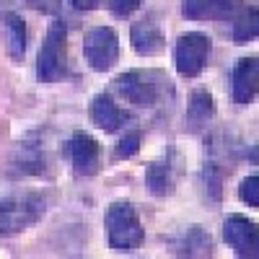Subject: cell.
<instances>
[{
    "label": "cell",
    "mask_w": 259,
    "mask_h": 259,
    "mask_svg": "<svg viewBox=\"0 0 259 259\" xmlns=\"http://www.w3.org/2000/svg\"><path fill=\"white\" fill-rule=\"evenodd\" d=\"M114 89L140 109H153V106L163 104L166 96H171V80L161 70H127L114 80Z\"/></svg>",
    "instance_id": "obj_1"
},
{
    "label": "cell",
    "mask_w": 259,
    "mask_h": 259,
    "mask_svg": "<svg viewBox=\"0 0 259 259\" xmlns=\"http://www.w3.org/2000/svg\"><path fill=\"white\" fill-rule=\"evenodd\" d=\"M104 226H106L109 246L119 254H133L145 241L140 215H138L135 205L127 202V200H117V202L109 205V210L104 215Z\"/></svg>",
    "instance_id": "obj_2"
},
{
    "label": "cell",
    "mask_w": 259,
    "mask_h": 259,
    "mask_svg": "<svg viewBox=\"0 0 259 259\" xmlns=\"http://www.w3.org/2000/svg\"><path fill=\"white\" fill-rule=\"evenodd\" d=\"M47 212V200L39 192H13L0 202V236H16L36 226Z\"/></svg>",
    "instance_id": "obj_3"
},
{
    "label": "cell",
    "mask_w": 259,
    "mask_h": 259,
    "mask_svg": "<svg viewBox=\"0 0 259 259\" xmlns=\"http://www.w3.org/2000/svg\"><path fill=\"white\" fill-rule=\"evenodd\" d=\"M65 73H68V26L62 18H55L50 21L36 55V78L39 83H57Z\"/></svg>",
    "instance_id": "obj_4"
},
{
    "label": "cell",
    "mask_w": 259,
    "mask_h": 259,
    "mask_svg": "<svg viewBox=\"0 0 259 259\" xmlns=\"http://www.w3.org/2000/svg\"><path fill=\"white\" fill-rule=\"evenodd\" d=\"M212 52V39L202 31H187L174 45V65L177 73L184 78H197Z\"/></svg>",
    "instance_id": "obj_5"
},
{
    "label": "cell",
    "mask_w": 259,
    "mask_h": 259,
    "mask_svg": "<svg viewBox=\"0 0 259 259\" xmlns=\"http://www.w3.org/2000/svg\"><path fill=\"white\" fill-rule=\"evenodd\" d=\"M83 57L91 70L106 73L119 60V36L112 26H94L83 36Z\"/></svg>",
    "instance_id": "obj_6"
},
{
    "label": "cell",
    "mask_w": 259,
    "mask_h": 259,
    "mask_svg": "<svg viewBox=\"0 0 259 259\" xmlns=\"http://www.w3.org/2000/svg\"><path fill=\"white\" fill-rule=\"evenodd\" d=\"M223 239L236 251V256L254 259L259 254V239H256V223L249 221L246 215L231 212L223 221Z\"/></svg>",
    "instance_id": "obj_7"
},
{
    "label": "cell",
    "mask_w": 259,
    "mask_h": 259,
    "mask_svg": "<svg viewBox=\"0 0 259 259\" xmlns=\"http://www.w3.org/2000/svg\"><path fill=\"white\" fill-rule=\"evenodd\" d=\"M65 153H68L75 177H94L99 171V156H101V148L99 143L83 133V130H75L70 135V140L65 143Z\"/></svg>",
    "instance_id": "obj_8"
},
{
    "label": "cell",
    "mask_w": 259,
    "mask_h": 259,
    "mask_svg": "<svg viewBox=\"0 0 259 259\" xmlns=\"http://www.w3.org/2000/svg\"><path fill=\"white\" fill-rule=\"evenodd\" d=\"M130 41H133V50L140 57H153L166 47V36L156 13H145L143 18L135 21L133 29H130Z\"/></svg>",
    "instance_id": "obj_9"
},
{
    "label": "cell",
    "mask_w": 259,
    "mask_h": 259,
    "mask_svg": "<svg viewBox=\"0 0 259 259\" xmlns=\"http://www.w3.org/2000/svg\"><path fill=\"white\" fill-rule=\"evenodd\" d=\"M244 8V0H182V13L189 21H226Z\"/></svg>",
    "instance_id": "obj_10"
},
{
    "label": "cell",
    "mask_w": 259,
    "mask_h": 259,
    "mask_svg": "<svg viewBox=\"0 0 259 259\" xmlns=\"http://www.w3.org/2000/svg\"><path fill=\"white\" fill-rule=\"evenodd\" d=\"M231 96L239 106H249L256 96V57H241L231 70Z\"/></svg>",
    "instance_id": "obj_11"
},
{
    "label": "cell",
    "mask_w": 259,
    "mask_h": 259,
    "mask_svg": "<svg viewBox=\"0 0 259 259\" xmlns=\"http://www.w3.org/2000/svg\"><path fill=\"white\" fill-rule=\"evenodd\" d=\"M89 114H91V122L104 133H117V130L124 127V122H130V114L119 109L109 94H96L89 106Z\"/></svg>",
    "instance_id": "obj_12"
},
{
    "label": "cell",
    "mask_w": 259,
    "mask_h": 259,
    "mask_svg": "<svg viewBox=\"0 0 259 259\" xmlns=\"http://www.w3.org/2000/svg\"><path fill=\"white\" fill-rule=\"evenodd\" d=\"M145 187L153 197H168L174 194V184H177V174H174V161H171V153L158 158V161H150L145 166Z\"/></svg>",
    "instance_id": "obj_13"
},
{
    "label": "cell",
    "mask_w": 259,
    "mask_h": 259,
    "mask_svg": "<svg viewBox=\"0 0 259 259\" xmlns=\"http://www.w3.org/2000/svg\"><path fill=\"white\" fill-rule=\"evenodd\" d=\"M13 166L18 174H45L50 161H47V150L45 145H41L39 140H24V143H18L16 145V153H13Z\"/></svg>",
    "instance_id": "obj_14"
},
{
    "label": "cell",
    "mask_w": 259,
    "mask_h": 259,
    "mask_svg": "<svg viewBox=\"0 0 259 259\" xmlns=\"http://www.w3.org/2000/svg\"><path fill=\"white\" fill-rule=\"evenodd\" d=\"M212 117H215L212 94L205 91V89H197V91L189 96V106H187V114H184L187 130H189V133H200L202 127H207V122Z\"/></svg>",
    "instance_id": "obj_15"
},
{
    "label": "cell",
    "mask_w": 259,
    "mask_h": 259,
    "mask_svg": "<svg viewBox=\"0 0 259 259\" xmlns=\"http://www.w3.org/2000/svg\"><path fill=\"white\" fill-rule=\"evenodd\" d=\"M171 251L179 256H212V236L202 226H189L174 241Z\"/></svg>",
    "instance_id": "obj_16"
},
{
    "label": "cell",
    "mask_w": 259,
    "mask_h": 259,
    "mask_svg": "<svg viewBox=\"0 0 259 259\" xmlns=\"http://www.w3.org/2000/svg\"><path fill=\"white\" fill-rule=\"evenodd\" d=\"M3 31H6V50L13 60H24L26 52V24L18 13H6L3 21Z\"/></svg>",
    "instance_id": "obj_17"
},
{
    "label": "cell",
    "mask_w": 259,
    "mask_h": 259,
    "mask_svg": "<svg viewBox=\"0 0 259 259\" xmlns=\"http://www.w3.org/2000/svg\"><path fill=\"white\" fill-rule=\"evenodd\" d=\"M259 31V16H256V6L241 8L239 13L233 16V41L236 45H249V41L256 39Z\"/></svg>",
    "instance_id": "obj_18"
},
{
    "label": "cell",
    "mask_w": 259,
    "mask_h": 259,
    "mask_svg": "<svg viewBox=\"0 0 259 259\" xmlns=\"http://www.w3.org/2000/svg\"><path fill=\"white\" fill-rule=\"evenodd\" d=\"M223 177H226V168L218 163V158H207V161H205V168H202V179H205V189L210 192V197H212L215 202L221 200Z\"/></svg>",
    "instance_id": "obj_19"
},
{
    "label": "cell",
    "mask_w": 259,
    "mask_h": 259,
    "mask_svg": "<svg viewBox=\"0 0 259 259\" xmlns=\"http://www.w3.org/2000/svg\"><path fill=\"white\" fill-rule=\"evenodd\" d=\"M140 143H143V133L140 130H130V133H124V138L117 143L114 148V156L122 161V158H133L138 150H140Z\"/></svg>",
    "instance_id": "obj_20"
},
{
    "label": "cell",
    "mask_w": 259,
    "mask_h": 259,
    "mask_svg": "<svg viewBox=\"0 0 259 259\" xmlns=\"http://www.w3.org/2000/svg\"><path fill=\"white\" fill-rule=\"evenodd\" d=\"M239 197H241V202H246L249 207H256V205H259V179H256V174H251V177H246V179L241 182Z\"/></svg>",
    "instance_id": "obj_21"
},
{
    "label": "cell",
    "mask_w": 259,
    "mask_h": 259,
    "mask_svg": "<svg viewBox=\"0 0 259 259\" xmlns=\"http://www.w3.org/2000/svg\"><path fill=\"white\" fill-rule=\"evenodd\" d=\"M109 3V11L114 13V16H130V13H135L140 6H143V0H106Z\"/></svg>",
    "instance_id": "obj_22"
},
{
    "label": "cell",
    "mask_w": 259,
    "mask_h": 259,
    "mask_svg": "<svg viewBox=\"0 0 259 259\" xmlns=\"http://www.w3.org/2000/svg\"><path fill=\"white\" fill-rule=\"evenodd\" d=\"M26 6H31L34 11H55L57 8V0H24Z\"/></svg>",
    "instance_id": "obj_23"
},
{
    "label": "cell",
    "mask_w": 259,
    "mask_h": 259,
    "mask_svg": "<svg viewBox=\"0 0 259 259\" xmlns=\"http://www.w3.org/2000/svg\"><path fill=\"white\" fill-rule=\"evenodd\" d=\"M70 6L75 11H94L99 6V0H70Z\"/></svg>",
    "instance_id": "obj_24"
}]
</instances>
